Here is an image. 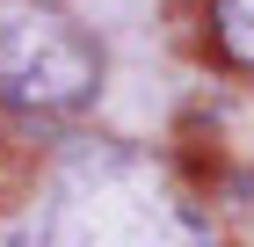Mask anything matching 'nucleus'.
Segmentation results:
<instances>
[{
	"mask_svg": "<svg viewBox=\"0 0 254 247\" xmlns=\"http://www.w3.org/2000/svg\"><path fill=\"white\" fill-rule=\"evenodd\" d=\"M0 247H211V218L153 153L87 138L44 167Z\"/></svg>",
	"mask_w": 254,
	"mask_h": 247,
	"instance_id": "1",
	"label": "nucleus"
},
{
	"mask_svg": "<svg viewBox=\"0 0 254 247\" xmlns=\"http://www.w3.org/2000/svg\"><path fill=\"white\" fill-rule=\"evenodd\" d=\"M211 29L225 44V58L254 66V0H211Z\"/></svg>",
	"mask_w": 254,
	"mask_h": 247,
	"instance_id": "3",
	"label": "nucleus"
},
{
	"mask_svg": "<svg viewBox=\"0 0 254 247\" xmlns=\"http://www.w3.org/2000/svg\"><path fill=\"white\" fill-rule=\"evenodd\" d=\"M102 87V44L59 0H0V109L73 116Z\"/></svg>",
	"mask_w": 254,
	"mask_h": 247,
	"instance_id": "2",
	"label": "nucleus"
}]
</instances>
